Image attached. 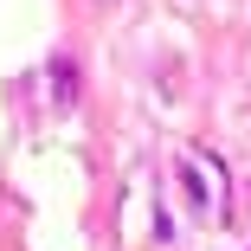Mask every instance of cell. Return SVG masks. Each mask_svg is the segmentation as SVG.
Returning <instances> with one entry per match:
<instances>
[{
  "label": "cell",
  "mask_w": 251,
  "mask_h": 251,
  "mask_svg": "<svg viewBox=\"0 0 251 251\" xmlns=\"http://www.w3.org/2000/svg\"><path fill=\"white\" fill-rule=\"evenodd\" d=\"M174 174H180V187H187V200H193L200 219H226V168L213 155L206 161H180Z\"/></svg>",
  "instance_id": "obj_1"
},
{
  "label": "cell",
  "mask_w": 251,
  "mask_h": 251,
  "mask_svg": "<svg viewBox=\"0 0 251 251\" xmlns=\"http://www.w3.org/2000/svg\"><path fill=\"white\" fill-rule=\"evenodd\" d=\"M45 90H52V103H58V110L77 103V71H71V58H52V65H45Z\"/></svg>",
  "instance_id": "obj_2"
}]
</instances>
